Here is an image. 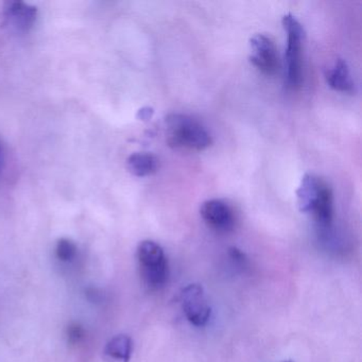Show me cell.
I'll list each match as a JSON object with an SVG mask.
<instances>
[{"mask_svg": "<svg viewBox=\"0 0 362 362\" xmlns=\"http://www.w3.org/2000/svg\"><path fill=\"white\" fill-rule=\"evenodd\" d=\"M136 256L144 283L154 290L164 287L169 269L163 247L154 241L144 240L137 247Z\"/></svg>", "mask_w": 362, "mask_h": 362, "instance_id": "3", "label": "cell"}, {"mask_svg": "<svg viewBox=\"0 0 362 362\" xmlns=\"http://www.w3.org/2000/svg\"><path fill=\"white\" fill-rule=\"evenodd\" d=\"M182 308L190 323L204 326L211 317V307L205 296L202 286L190 284L182 291Z\"/></svg>", "mask_w": 362, "mask_h": 362, "instance_id": "5", "label": "cell"}, {"mask_svg": "<svg viewBox=\"0 0 362 362\" xmlns=\"http://www.w3.org/2000/svg\"><path fill=\"white\" fill-rule=\"evenodd\" d=\"M250 46L252 52L250 62L264 75H274L279 71V62L272 40L264 35H256L250 40Z\"/></svg>", "mask_w": 362, "mask_h": 362, "instance_id": "6", "label": "cell"}, {"mask_svg": "<svg viewBox=\"0 0 362 362\" xmlns=\"http://www.w3.org/2000/svg\"><path fill=\"white\" fill-rule=\"evenodd\" d=\"M151 111V110H150ZM150 111H146V109L141 110L139 111V117L141 118V119H148V118L151 116V113H150Z\"/></svg>", "mask_w": 362, "mask_h": 362, "instance_id": "15", "label": "cell"}, {"mask_svg": "<svg viewBox=\"0 0 362 362\" xmlns=\"http://www.w3.org/2000/svg\"><path fill=\"white\" fill-rule=\"evenodd\" d=\"M298 209L313 216L322 230H327L334 219V196L330 186L317 175L307 173L296 190Z\"/></svg>", "mask_w": 362, "mask_h": 362, "instance_id": "1", "label": "cell"}, {"mask_svg": "<svg viewBox=\"0 0 362 362\" xmlns=\"http://www.w3.org/2000/svg\"><path fill=\"white\" fill-rule=\"evenodd\" d=\"M4 25L13 33H28L35 26L37 8L20 0H9L4 4Z\"/></svg>", "mask_w": 362, "mask_h": 362, "instance_id": "7", "label": "cell"}, {"mask_svg": "<svg viewBox=\"0 0 362 362\" xmlns=\"http://www.w3.org/2000/svg\"><path fill=\"white\" fill-rule=\"evenodd\" d=\"M230 256L233 260L240 264V266L245 267L247 264V257H245V253L237 249V247H230Z\"/></svg>", "mask_w": 362, "mask_h": 362, "instance_id": "14", "label": "cell"}, {"mask_svg": "<svg viewBox=\"0 0 362 362\" xmlns=\"http://www.w3.org/2000/svg\"><path fill=\"white\" fill-rule=\"evenodd\" d=\"M158 158L148 152L131 154L127 160L128 170L135 177H145L154 175L158 170Z\"/></svg>", "mask_w": 362, "mask_h": 362, "instance_id": "10", "label": "cell"}, {"mask_svg": "<svg viewBox=\"0 0 362 362\" xmlns=\"http://www.w3.org/2000/svg\"><path fill=\"white\" fill-rule=\"evenodd\" d=\"M4 162V150H3V146H1V144H0V167H1V164H3Z\"/></svg>", "mask_w": 362, "mask_h": 362, "instance_id": "16", "label": "cell"}, {"mask_svg": "<svg viewBox=\"0 0 362 362\" xmlns=\"http://www.w3.org/2000/svg\"><path fill=\"white\" fill-rule=\"evenodd\" d=\"M283 362H292V361H283Z\"/></svg>", "mask_w": 362, "mask_h": 362, "instance_id": "17", "label": "cell"}, {"mask_svg": "<svg viewBox=\"0 0 362 362\" xmlns=\"http://www.w3.org/2000/svg\"><path fill=\"white\" fill-rule=\"evenodd\" d=\"M201 217L205 223L220 233L233 230L235 226V215L228 203L218 199L206 201L200 209Z\"/></svg>", "mask_w": 362, "mask_h": 362, "instance_id": "8", "label": "cell"}, {"mask_svg": "<svg viewBox=\"0 0 362 362\" xmlns=\"http://www.w3.org/2000/svg\"><path fill=\"white\" fill-rule=\"evenodd\" d=\"M283 27L287 33L286 49V83L291 90L300 88L303 81L302 46L304 29L296 16L287 14L283 18Z\"/></svg>", "mask_w": 362, "mask_h": 362, "instance_id": "4", "label": "cell"}, {"mask_svg": "<svg viewBox=\"0 0 362 362\" xmlns=\"http://www.w3.org/2000/svg\"><path fill=\"white\" fill-rule=\"evenodd\" d=\"M167 143L170 147L202 151L211 147L213 139L202 124L184 114H170L166 118Z\"/></svg>", "mask_w": 362, "mask_h": 362, "instance_id": "2", "label": "cell"}, {"mask_svg": "<svg viewBox=\"0 0 362 362\" xmlns=\"http://www.w3.org/2000/svg\"><path fill=\"white\" fill-rule=\"evenodd\" d=\"M132 339L127 334L113 337L105 345V355L120 362H129L132 356Z\"/></svg>", "mask_w": 362, "mask_h": 362, "instance_id": "11", "label": "cell"}, {"mask_svg": "<svg viewBox=\"0 0 362 362\" xmlns=\"http://www.w3.org/2000/svg\"><path fill=\"white\" fill-rule=\"evenodd\" d=\"M326 82L332 90L342 93H354L355 83L351 79L349 65L342 59H338L332 67L326 71Z\"/></svg>", "mask_w": 362, "mask_h": 362, "instance_id": "9", "label": "cell"}, {"mask_svg": "<svg viewBox=\"0 0 362 362\" xmlns=\"http://www.w3.org/2000/svg\"><path fill=\"white\" fill-rule=\"evenodd\" d=\"M67 337H69V341L73 344H77L82 341L84 338V329L80 324L73 323L67 328Z\"/></svg>", "mask_w": 362, "mask_h": 362, "instance_id": "13", "label": "cell"}, {"mask_svg": "<svg viewBox=\"0 0 362 362\" xmlns=\"http://www.w3.org/2000/svg\"><path fill=\"white\" fill-rule=\"evenodd\" d=\"M78 254V247L73 240L69 238L59 239L56 245V256L60 262H69L76 259Z\"/></svg>", "mask_w": 362, "mask_h": 362, "instance_id": "12", "label": "cell"}]
</instances>
